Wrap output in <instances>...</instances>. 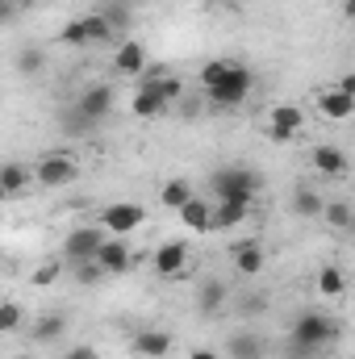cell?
Listing matches in <instances>:
<instances>
[{"mask_svg":"<svg viewBox=\"0 0 355 359\" xmlns=\"http://www.w3.org/2000/svg\"><path fill=\"white\" fill-rule=\"evenodd\" d=\"M230 259H234V271H239V276L255 280V276L264 271V247H260L255 238H247V243H234V247H230Z\"/></svg>","mask_w":355,"mask_h":359,"instance_id":"obj_16","label":"cell"},{"mask_svg":"<svg viewBox=\"0 0 355 359\" xmlns=\"http://www.w3.org/2000/svg\"><path fill=\"white\" fill-rule=\"evenodd\" d=\"M343 288H347V280H343V268L326 264V268L318 271V292H322V297H343Z\"/></svg>","mask_w":355,"mask_h":359,"instance_id":"obj_29","label":"cell"},{"mask_svg":"<svg viewBox=\"0 0 355 359\" xmlns=\"http://www.w3.org/2000/svg\"><path fill=\"white\" fill-rule=\"evenodd\" d=\"M309 163H314V172H322V180L347 176V155L339 147H330V142H318L314 155H309Z\"/></svg>","mask_w":355,"mask_h":359,"instance_id":"obj_14","label":"cell"},{"mask_svg":"<svg viewBox=\"0 0 355 359\" xmlns=\"http://www.w3.org/2000/svg\"><path fill=\"white\" fill-rule=\"evenodd\" d=\"M142 222H147V209H142L138 201H113V205H105V209H100V230H105V234H113V238L134 234Z\"/></svg>","mask_w":355,"mask_h":359,"instance_id":"obj_5","label":"cell"},{"mask_svg":"<svg viewBox=\"0 0 355 359\" xmlns=\"http://www.w3.org/2000/svg\"><path fill=\"white\" fill-rule=\"evenodd\" d=\"M113 88L109 84H88V88L80 92V104H76V113L84 117V121H105L109 113H113Z\"/></svg>","mask_w":355,"mask_h":359,"instance_id":"obj_9","label":"cell"},{"mask_svg":"<svg viewBox=\"0 0 355 359\" xmlns=\"http://www.w3.org/2000/svg\"><path fill=\"white\" fill-rule=\"evenodd\" d=\"M188 196H192V184H188L184 176H172L168 184H163V192H159V205H163V209H180Z\"/></svg>","mask_w":355,"mask_h":359,"instance_id":"obj_26","label":"cell"},{"mask_svg":"<svg viewBox=\"0 0 355 359\" xmlns=\"http://www.w3.org/2000/svg\"><path fill=\"white\" fill-rule=\"evenodd\" d=\"M322 192H314V188H297L293 192V205H288V213L293 217H301V222H318L322 217Z\"/></svg>","mask_w":355,"mask_h":359,"instance_id":"obj_23","label":"cell"},{"mask_svg":"<svg viewBox=\"0 0 355 359\" xmlns=\"http://www.w3.org/2000/svg\"><path fill=\"white\" fill-rule=\"evenodd\" d=\"M318 113L326 121H347L355 113V96H347V92H339V88H322L318 92Z\"/></svg>","mask_w":355,"mask_h":359,"instance_id":"obj_18","label":"cell"},{"mask_svg":"<svg viewBox=\"0 0 355 359\" xmlns=\"http://www.w3.org/2000/svg\"><path fill=\"white\" fill-rule=\"evenodd\" d=\"M100 243H105V230L100 226H80V230H72L63 238V255L72 264H88V259H96V247Z\"/></svg>","mask_w":355,"mask_h":359,"instance_id":"obj_8","label":"cell"},{"mask_svg":"<svg viewBox=\"0 0 355 359\" xmlns=\"http://www.w3.org/2000/svg\"><path fill=\"white\" fill-rule=\"evenodd\" d=\"M339 343V322L322 309H305L297 313L293 330H288V355L293 359H322Z\"/></svg>","mask_w":355,"mask_h":359,"instance_id":"obj_1","label":"cell"},{"mask_svg":"<svg viewBox=\"0 0 355 359\" xmlns=\"http://www.w3.org/2000/svg\"><path fill=\"white\" fill-rule=\"evenodd\" d=\"M130 351L138 359H163L172 351V334H168V330H138V334L130 339Z\"/></svg>","mask_w":355,"mask_h":359,"instance_id":"obj_15","label":"cell"},{"mask_svg":"<svg viewBox=\"0 0 355 359\" xmlns=\"http://www.w3.org/2000/svg\"><path fill=\"white\" fill-rule=\"evenodd\" d=\"M230 72H234V63H230V59H209V63H205V67L196 72V84L209 92L213 84H222V80H226Z\"/></svg>","mask_w":355,"mask_h":359,"instance_id":"obj_27","label":"cell"},{"mask_svg":"<svg viewBox=\"0 0 355 359\" xmlns=\"http://www.w3.org/2000/svg\"><path fill=\"white\" fill-rule=\"evenodd\" d=\"M226 355L230 359H264V339L255 330H239L226 339Z\"/></svg>","mask_w":355,"mask_h":359,"instance_id":"obj_22","label":"cell"},{"mask_svg":"<svg viewBox=\"0 0 355 359\" xmlns=\"http://www.w3.org/2000/svg\"><path fill=\"white\" fill-rule=\"evenodd\" d=\"M209 4H226V0H209Z\"/></svg>","mask_w":355,"mask_h":359,"instance_id":"obj_39","label":"cell"},{"mask_svg":"<svg viewBox=\"0 0 355 359\" xmlns=\"http://www.w3.org/2000/svg\"><path fill=\"white\" fill-rule=\"evenodd\" d=\"M113 67H117V76H126V80L147 76V46L134 42V38H126V42L117 46V55H113Z\"/></svg>","mask_w":355,"mask_h":359,"instance_id":"obj_11","label":"cell"},{"mask_svg":"<svg viewBox=\"0 0 355 359\" xmlns=\"http://www.w3.org/2000/svg\"><path fill=\"white\" fill-rule=\"evenodd\" d=\"M247 213H251V201H217L209 213V230H234L247 222Z\"/></svg>","mask_w":355,"mask_h":359,"instance_id":"obj_17","label":"cell"},{"mask_svg":"<svg viewBox=\"0 0 355 359\" xmlns=\"http://www.w3.org/2000/svg\"><path fill=\"white\" fill-rule=\"evenodd\" d=\"M63 359H96V351H92V347H72Z\"/></svg>","mask_w":355,"mask_h":359,"instance_id":"obj_35","label":"cell"},{"mask_svg":"<svg viewBox=\"0 0 355 359\" xmlns=\"http://www.w3.org/2000/svg\"><path fill=\"white\" fill-rule=\"evenodd\" d=\"M184 268H188V243L168 238V243L155 247V255H151V271H155L159 280H176Z\"/></svg>","mask_w":355,"mask_h":359,"instance_id":"obj_7","label":"cell"},{"mask_svg":"<svg viewBox=\"0 0 355 359\" xmlns=\"http://www.w3.org/2000/svg\"><path fill=\"white\" fill-rule=\"evenodd\" d=\"M17 72H21V80H38V76L46 72V50H42V46H21Z\"/></svg>","mask_w":355,"mask_h":359,"instance_id":"obj_25","label":"cell"},{"mask_svg":"<svg viewBox=\"0 0 355 359\" xmlns=\"http://www.w3.org/2000/svg\"><path fill=\"white\" fill-rule=\"evenodd\" d=\"M226 301H230V288H226V280H217V276L201 280V288H196V309H201V318H217Z\"/></svg>","mask_w":355,"mask_h":359,"instance_id":"obj_13","label":"cell"},{"mask_svg":"<svg viewBox=\"0 0 355 359\" xmlns=\"http://www.w3.org/2000/svg\"><path fill=\"white\" fill-rule=\"evenodd\" d=\"M188 359H217V351H213V347H192Z\"/></svg>","mask_w":355,"mask_h":359,"instance_id":"obj_36","label":"cell"},{"mask_svg":"<svg viewBox=\"0 0 355 359\" xmlns=\"http://www.w3.org/2000/svg\"><path fill=\"white\" fill-rule=\"evenodd\" d=\"M96 264L105 276H126L130 271V247H126V238H105L100 247H96Z\"/></svg>","mask_w":355,"mask_h":359,"instance_id":"obj_12","label":"cell"},{"mask_svg":"<svg viewBox=\"0 0 355 359\" xmlns=\"http://www.w3.org/2000/svg\"><path fill=\"white\" fill-rule=\"evenodd\" d=\"M176 213H180V222H184L192 234H205V230H209V213H213V205H209L205 196H196V192H192Z\"/></svg>","mask_w":355,"mask_h":359,"instance_id":"obj_20","label":"cell"},{"mask_svg":"<svg viewBox=\"0 0 355 359\" xmlns=\"http://www.w3.org/2000/svg\"><path fill=\"white\" fill-rule=\"evenodd\" d=\"M8 4H13V8L21 13V8H29V4H38V0H8Z\"/></svg>","mask_w":355,"mask_h":359,"instance_id":"obj_38","label":"cell"},{"mask_svg":"<svg viewBox=\"0 0 355 359\" xmlns=\"http://www.w3.org/2000/svg\"><path fill=\"white\" fill-rule=\"evenodd\" d=\"M55 280H59V264H55V259H51V264H38L34 276H29L34 288H46V284H55Z\"/></svg>","mask_w":355,"mask_h":359,"instance_id":"obj_32","label":"cell"},{"mask_svg":"<svg viewBox=\"0 0 355 359\" xmlns=\"http://www.w3.org/2000/svg\"><path fill=\"white\" fill-rule=\"evenodd\" d=\"M264 117H267L264 130L272 142H293L305 130V109H297V104H272Z\"/></svg>","mask_w":355,"mask_h":359,"instance_id":"obj_6","label":"cell"},{"mask_svg":"<svg viewBox=\"0 0 355 359\" xmlns=\"http://www.w3.org/2000/svg\"><path fill=\"white\" fill-rule=\"evenodd\" d=\"M29 176H34L38 188H67L72 180L80 176V159L72 151H51V155H42L29 168Z\"/></svg>","mask_w":355,"mask_h":359,"instance_id":"obj_2","label":"cell"},{"mask_svg":"<svg viewBox=\"0 0 355 359\" xmlns=\"http://www.w3.org/2000/svg\"><path fill=\"white\" fill-rule=\"evenodd\" d=\"M76 276H80V284H96L105 271H100V264H96V259H88V264H76Z\"/></svg>","mask_w":355,"mask_h":359,"instance_id":"obj_33","label":"cell"},{"mask_svg":"<svg viewBox=\"0 0 355 359\" xmlns=\"http://www.w3.org/2000/svg\"><path fill=\"white\" fill-rule=\"evenodd\" d=\"M322 222L330 230H351V205L347 201H326L322 205Z\"/></svg>","mask_w":355,"mask_h":359,"instance_id":"obj_28","label":"cell"},{"mask_svg":"<svg viewBox=\"0 0 355 359\" xmlns=\"http://www.w3.org/2000/svg\"><path fill=\"white\" fill-rule=\"evenodd\" d=\"M330 88H339V92H347V96H355V76H339Z\"/></svg>","mask_w":355,"mask_h":359,"instance_id":"obj_34","label":"cell"},{"mask_svg":"<svg viewBox=\"0 0 355 359\" xmlns=\"http://www.w3.org/2000/svg\"><path fill=\"white\" fill-rule=\"evenodd\" d=\"M209 184H213L217 201H255V192H260V176L251 168H217Z\"/></svg>","mask_w":355,"mask_h":359,"instance_id":"obj_3","label":"cell"},{"mask_svg":"<svg viewBox=\"0 0 355 359\" xmlns=\"http://www.w3.org/2000/svg\"><path fill=\"white\" fill-rule=\"evenodd\" d=\"M168 109H172V104H168V100L155 92V84L142 76V80H138V92H134V100H130V113L142 117V121H155V117H163Z\"/></svg>","mask_w":355,"mask_h":359,"instance_id":"obj_10","label":"cell"},{"mask_svg":"<svg viewBox=\"0 0 355 359\" xmlns=\"http://www.w3.org/2000/svg\"><path fill=\"white\" fill-rule=\"evenodd\" d=\"M29 184H34V176H29L25 163H17V159L0 163V196H21Z\"/></svg>","mask_w":355,"mask_h":359,"instance_id":"obj_21","label":"cell"},{"mask_svg":"<svg viewBox=\"0 0 355 359\" xmlns=\"http://www.w3.org/2000/svg\"><path fill=\"white\" fill-rule=\"evenodd\" d=\"M251 88H255V76H251L243 63H234V72H230L222 84H213L205 96H209V104H213V109H239V104L251 96Z\"/></svg>","mask_w":355,"mask_h":359,"instance_id":"obj_4","label":"cell"},{"mask_svg":"<svg viewBox=\"0 0 355 359\" xmlns=\"http://www.w3.org/2000/svg\"><path fill=\"white\" fill-rule=\"evenodd\" d=\"M59 46H72V50H80V46H88V38H84V25H80V21H72V25H63V34H59Z\"/></svg>","mask_w":355,"mask_h":359,"instance_id":"obj_31","label":"cell"},{"mask_svg":"<svg viewBox=\"0 0 355 359\" xmlns=\"http://www.w3.org/2000/svg\"><path fill=\"white\" fill-rule=\"evenodd\" d=\"M29 334H34V343H59V339L67 334V313H59V309L38 313L34 326H29Z\"/></svg>","mask_w":355,"mask_h":359,"instance_id":"obj_19","label":"cell"},{"mask_svg":"<svg viewBox=\"0 0 355 359\" xmlns=\"http://www.w3.org/2000/svg\"><path fill=\"white\" fill-rule=\"evenodd\" d=\"M13 13H17V8H13V4H8V0H0V25H4V21H8V17H13Z\"/></svg>","mask_w":355,"mask_h":359,"instance_id":"obj_37","label":"cell"},{"mask_svg":"<svg viewBox=\"0 0 355 359\" xmlns=\"http://www.w3.org/2000/svg\"><path fill=\"white\" fill-rule=\"evenodd\" d=\"M80 25H84V38H88V46L113 42V34H117V25H113V17H109V13H88V17H80Z\"/></svg>","mask_w":355,"mask_h":359,"instance_id":"obj_24","label":"cell"},{"mask_svg":"<svg viewBox=\"0 0 355 359\" xmlns=\"http://www.w3.org/2000/svg\"><path fill=\"white\" fill-rule=\"evenodd\" d=\"M21 322H25L21 305H17V301H0V334H17Z\"/></svg>","mask_w":355,"mask_h":359,"instance_id":"obj_30","label":"cell"}]
</instances>
